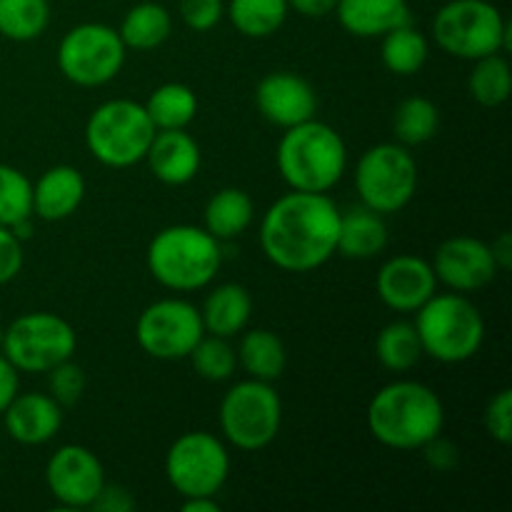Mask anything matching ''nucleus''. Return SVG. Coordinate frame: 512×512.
Wrapping results in <instances>:
<instances>
[{"instance_id": "f257e3e1", "label": "nucleus", "mask_w": 512, "mask_h": 512, "mask_svg": "<svg viewBox=\"0 0 512 512\" xmlns=\"http://www.w3.org/2000/svg\"><path fill=\"white\" fill-rule=\"evenodd\" d=\"M338 225L340 210L328 193L293 190L263 215L260 248L280 270L310 273L333 258Z\"/></svg>"}, {"instance_id": "f03ea898", "label": "nucleus", "mask_w": 512, "mask_h": 512, "mask_svg": "<svg viewBox=\"0 0 512 512\" xmlns=\"http://www.w3.org/2000/svg\"><path fill=\"white\" fill-rule=\"evenodd\" d=\"M445 408L438 393L418 380H393L368 405V430L393 450H420L443 433Z\"/></svg>"}, {"instance_id": "7ed1b4c3", "label": "nucleus", "mask_w": 512, "mask_h": 512, "mask_svg": "<svg viewBox=\"0 0 512 512\" xmlns=\"http://www.w3.org/2000/svg\"><path fill=\"white\" fill-rule=\"evenodd\" d=\"M275 163L290 190L328 193L345 175L348 150L338 130L310 118L293 128H285Z\"/></svg>"}, {"instance_id": "20e7f679", "label": "nucleus", "mask_w": 512, "mask_h": 512, "mask_svg": "<svg viewBox=\"0 0 512 512\" xmlns=\"http://www.w3.org/2000/svg\"><path fill=\"white\" fill-rule=\"evenodd\" d=\"M220 263V240L198 225H170L148 245L150 275L175 293L208 288L218 275Z\"/></svg>"}, {"instance_id": "39448f33", "label": "nucleus", "mask_w": 512, "mask_h": 512, "mask_svg": "<svg viewBox=\"0 0 512 512\" xmlns=\"http://www.w3.org/2000/svg\"><path fill=\"white\" fill-rule=\"evenodd\" d=\"M413 325L423 355H430L438 363H465L483 348L485 320L478 305L465 298V293H435L415 310Z\"/></svg>"}, {"instance_id": "423d86ee", "label": "nucleus", "mask_w": 512, "mask_h": 512, "mask_svg": "<svg viewBox=\"0 0 512 512\" xmlns=\"http://www.w3.org/2000/svg\"><path fill=\"white\" fill-rule=\"evenodd\" d=\"M433 38L455 58L478 60L510 50V25L488 0H450L435 13Z\"/></svg>"}, {"instance_id": "0eeeda50", "label": "nucleus", "mask_w": 512, "mask_h": 512, "mask_svg": "<svg viewBox=\"0 0 512 512\" xmlns=\"http://www.w3.org/2000/svg\"><path fill=\"white\" fill-rule=\"evenodd\" d=\"M153 138L155 125L145 105L125 98L98 105L85 125V145L108 168H130L145 160Z\"/></svg>"}, {"instance_id": "6e6552de", "label": "nucleus", "mask_w": 512, "mask_h": 512, "mask_svg": "<svg viewBox=\"0 0 512 512\" xmlns=\"http://www.w3.org/2000/svg\"><path fill=\"white\" fill-rule=\"evenodd\" d=\"M220 430L233 448L255 453L278 438L283 423V403L265 380L248 378L235 383L220 403Z\"/></svg>"}, {"instance_id": "1a4fd4ad", "label": "nucleus", "mask_w": 512, "mask_h": 512, "mask_svg": "<svg viewBox=\"0 0 512 512\" xmlns=\"http://www.w3.org/2000/svg\"><path fill=\"white\" fill-rule=\"evenodd\" d=\"M355 190L365 208L380 215L403 210L418 190V163L400 143L365 150L355 165Z\"/></svg>"}, {"instance_id": "9d476101", "label": "nucleus", "mask_w": 512, "mask_h": 512, "mask_svg": "<svg viewBox=\"0 0 512 512\" xmlns=\"http://www.w3.org/2000/svg\"><path fill=\"white\" fill-rule=\"evenodd\" d=\"M78 335L73 325L53 313H28L3 330V355L18 373H48L63 360L73 358Z\"/></svg>"}, {"instance_id": "9b49d317", "label": "nucleus", "mask_w": 512, "mask_h": 512, "mask_svg": "<svg viewBox=\"0 0 512 512\" xmlns=\"http://www.w3.org/2000/svg\"><path fill=\"white\" fill-rule=\"evenodd\" d=\"M125 45L118 30L103 23H83L63 35L58 45V68L80 88L110 83L125 63Z\"/></svg>"}, {"instance_id": "f8f14e48", "label": "nucleus", "mask_w": 512, "mask_h": 512, "mask_svg": "<svg viewBox=\"0 0 512 512\" xmlns=\"http://www.w3.org/2000/svg\"><path fill=\"white\" fill-rule=\"evenodd\" d=\"M165 475L183 500L218 495L230 475L228 448L205 430L180 435L165 455Z\"/></svg>"}, {"instance_id": "ddd939ff", "label": "nucleus", "mask_w": 512, "mask_h": 512, "mask_svg": "<svg viewBox=\"0 0 512 512\" xmlns=\"http://www.w3.org/2000/svg\"><path fill=\"white\" fill-rule=\"evenodd\" d=\"M205 335L200 310L180 298L148 305L135 323V340L155 360H183Z\"/></svg>"}, {"instance_id": "4468645a", "label": "nucleus", "mask_w": 512, "mask_h": 512, "mask_svg": "<svg viewBox=\"0 0 512 512\" xmlns=\"http://www.w3.org/2000/svg\"><path fill=\"white\" fill-rule=\"evenodd\" d=\"M45 483L63 508H90L105 485V470L93 450L63 445L50 455Z\"/></svg>"}, {"instance_id": "2eb2a0df", "label": "nucleus", "mask_w": 512, "mask_h": 512, "mask_svg": "<svg viewBox=\"0 0 512 512\" xmlns=\"http://www.w3.org/2000/svg\"><path fill=\"white\" fill-rule=\"evenodd\" d=\"M430 265L438 283H445L453 293L483 290L500 273L493 248L473 235H455L440 243Z\"/></svg>"}, {"instance_id": "dca6fc26", "label": "nucleus", "mask_w": 512, "mask_h": 512, "mask_svg": "<svg viewBox=\"0 0 512 512\" xmlns=\"http://www.w3.org/2000/svg\"><path fill=\"white\" fill-rule=\"evenodd\" d=\"M380 300L395 313H415L438 293L433 265L420 255H393L375 278Z\"/></svg>"}, {"instance_id": "f3484780", "label": "nucleus", "mask_w": 512, "mask_h": 512, "mask_svg": "<svg viewBox=\"0 0 512 512\" xmlns=\"http://www.w3.org/2000/svg\"><path fill=\"white\" fill-rule=\"evenodd\" d=\"M255 105H258L260 115H263L268 123L285 130L315 118L318 95H315L313 85L305 78L278 70V73L265 75L258 83V90H255Z\"/></svg>"}, {"instance_id": "a211bd4d", "label": "nucleus", "mask_w": 512, "mask_h": 512, "mask_svg": "<svg viewBox=\"0 0 512 512\" xmlns=\"http://www.w3.org/2000/svg\"><path fill=\"white\" fill-rule=\"evenodd\" d=\"M3 420L15 443L43 445L63 428V408L45 393H18L3 410Z\"/></svg>"}, {"instance_id": "6ab92c4d", "label": "nucleus", "mask_w": 512, "mask_h": 512, "mask_svg": "<svg viewBox=\"0 0 512 512\" xmlns=\"http://www.w3.org/2000/svg\"><path fill=\"white\" fill-rule=\"evenodd\" d=\"M155 178L165 185H185L198 175L203 155L200 145L185 128L155 130V138L145 153Z\"/></svg>"}, {"instance_id": "aec40b11", "label": "nucleus", "mask_w": 512, "mask_h": 512, "mask_svg": "<svg viewBox=\"0 0 512 512\" xmlns=\"http://www.w3.org/2000/svg\"><path fill=\"white\" fill-rule=\"evenodd\" d=\"M85 198V178L73 165L45 170L33 185V215L58 223L70 218Z\"/></svg>"}, {"instance_id": "412c9836", "label": "nucleus", "mask_w": 512, "mask_h": 512, "mask_svg": "<svg viewBox=\"0 0 512 512\" xmlns=\"http://www.w3.org/2000/svg\"><path fill=\"white\" fill-rule=\"evenodd\" d=\"M335 15L355 38H383L410 23V5L408 0H338Z\"/></svg>"}, {"instance_id": "4be33fe9", "label": "nucleus", "mask_w": 512, "mask_h": 512, "mask_svg": "<svg viewBox=\"0 0 512 512\" xmlns=\"http://www.w3.org/2000/svg\"><path fill=\"white\" fill-rule=\"evenodd\" d=\"M388 248V225L375 210L360 208L340 213L335 253L353 260H370Z\"/></svg>"}, {"instance_id": "5701e85b", "label": "nucleus", "mask_w": 512, "mask_h": 512, "mask_svg": "<svg viewBox=\"0 0 512 512\" xmlns=\"http://www.w3.org/2000/svg\"><path fill=\"white\" fill-rule=\"evenodd\" d=\"M253 315V298L248 290L238 283H225L213 288L205 298L200 318H203L205 333L218 338H235L243 333Z\"/></svg>"}, {"instance_id": "b1692460", "label": "nucleus", "mask_w": 512, "mask_h": 512, "mask_svg": "<svg viewBox=\"0 0 512 512\" xmlns=\"http://www.w3.org/2000/svg\"><path fill=\"white\" fill-rule=\"evenodd\" d=\"M243 340L238 345V363L243 365L245 373L255 380L275 383L285 373L288 365V353H285L283 340L275 333L263 328L243 330Z\"/></svg>"}, {"instance_id": "393cba45", "label": "nucleus", "mask_w": 512, "mask_h": 512, "mask_svg": "<svg viewBox=\"0 0 512 512\" xmlns=\"http://www.w3.org/2000/svg\"><path fill=\"white\" fill-rule=\"evenodd\" d=\"M170 33H173V18H170L168 8L153 3V0L133 5L118 28L125 48L133 50L160 48L170 38Z\"/></svg>"}, {"instance_id": "a878e982", "label": "nucleus", "mask_w": 512, "mask_h": 512, "mask_svg": "<svg viewBox=\"0 0 512 512\" xmlns=\"http://www.w3.org/2000/svg\"><path fill=\"white\" fill-rule=\"evenodd\" d=\"M253 200L240 188H223L205 205V230L213 238L233 240L248 230L253 223Z\"/></svg>"}, {"instance_id": "bb28decb", "label": "nucleus", "mask_w": 512, "mask_h": 512, "mask_svg": "<svg viewBox=\"0 0 512 512\" xmlns=\"http://www.w3.org/2000/svg\"><path fill=\"white\" fill-rule=\"evenodd\" d=\"M143 105L148 118L153 120L155 130L188 128L198 113V98H195L193 88L183 83L160 85Z\"/></svg>"}, {"instance_id": "cd10ccee", "label": "nucleus", "mask_w": 512, "mask_h": 512, "mask_svg": "<svg viewBox=\"0 0 512 512\" xmlns=\"http://www.w3.org/2000/svg\"><path fill=\"white\" fill-rule=\"evenodd\" d=\"M430 43L418 28L410 23L393 28L390 33L383 35V45H380V58L383 65L395 75H415L423 70L428 63Z\"/></svg>"}, {"instance_id": "c85d7f7f", "label": "nucleus", "mask_w": 512, "mask_h": 512, "mask_svg": "<svg viewBox=\"0 0 512 512\" xmlns=\"http://www.w3.org/2000/svg\"><path fill=\"white\" fill-rule=\"evenodd\" d=\"M375 355L378 363L390 373H408L423 358V345H420L418 330L408 320H395L388 323L375 338Z\"/></svg>"}, {"instance_id": "c756f323", "label": "nucleus", "mask_w": 512, "mask_h": 512, "mask_svg": "<svg viewBox=\"0 0 512 512\" xmlns=\"http://www.w3.org/2000/svg\"><path fill=\"white\" fill-rule=\"evenodd\" d=\"M288 0H230L228 18L245 38H270L288 18Z\"/></svg>"}, {"instance_id": "7c9ffc66", "label": "nucleus", "mask_w": 512, "mask_h": 512, "mask_svg": "<svg viewBox=\"0 0 512 512\" xmlns=\"http://www.w3.org/2000/svg\"><path fill=\"white\" fill-rule=\"evenodd\" d=\"M438 128V108H435L433 100L420 98V95L405 98L393 113V133L398 138V143L405 145V148H415V145H423L428 140H433Z\"/></svg>"}, {"instance_id": "2f4dec72", "label": "nucleus", "mask_w": 512, "mask_h": 512, "mask_svg": "<svg viewBox=\"0 0 512 512\" xmlns=\"http://www.w3.org/2000/svg\"><path fill=\"white\" fill-rule=\"evenodd\" d=\"M50 23L48 0H0V35L15 43L40 38Z\"/></svg>"}, {"instance_id": "473e14b6", "label": "nucleus", "mask_w": 512, "mask_h": 512, "mask_svg": "<svg viewBox=\"0 0 512 512\" xmlns=\"http://www.w3.org/2000/svg\"><path fill=\"white\" fill-rule=\"evenodd\" d=\"M473 73L468 78V90L485 108H498L510 98L512 73L510 63L503 53L485 55L473 60Z\"/></svg>"}, {"instance_id": "72a5a7b5", "label": "nucleus", "mask_w": 512, "mask_h": 512, "mask_svg": "<svg viewBox=\"0 0 512 512\" xmlns=\"http://www.w3.org/2000/svg\"><path fill=\"white\" fill-rule=\"evenodd\" d=\"M188 358L195 373L210 383H223V380L233 378L235 368H238V353L230 345V338H218L210 333H205L195 343Z\"/></svg>"}, {"instance_id": "f704fd0d", "label": "nucleus", "mask_w": 512, "mask_h": 512, "mask_svg": "<svg viewBox=\"0 0 512 512\" xmlns=\"http://www.w3.org/2000/svg\"><path fill=\"white\" fill-rule=\"evenodd\" d=\"M25 218H33V183L18 168L0 163V225L13 228Z\"/></svg>"}, {"instance_id": "c9c22d12", "label": "nucleus", "mask_w": 512, "mask_h": 512, "mask_svg": "<svg viewBox=\"0 0 512 512\" xmlns=\"http://www.w3.org/2000/svg\"><path fill=\"white\" fill-rule=\"evenodd\" d=\"M85 383H88L85 370L78 363H73V358L63 360L48 370V395L60 408L78 403L85 393Z\"/></svg>"}, {"instance_id": "e433bc0d", "label": "nucleus", "mask_w": 512, "mask_h": 512, "mask_svg": "<svg viewBox=\"0 0 512 512\" xmlns=\"http://www.w3.org/2000/svg\"><path fill=\"white\" fill-rule=\"evenodd\" d=\"M485 430L500 445H510L512 440V390L503 388L490 398L485 408Z\"/></svg>"}, {"instance_id": "4c0bfd02", "label": "nucleus", "mask_w": 512, "mask_h": 512, "mask_svg": "<svg viewBox=\"0 0 512 512\" xmlns=\"http://www.w3.org/2000/svg\"><path fill=\"white\" fill-rule=\"evenodd\" d=\"M180 18L188 28L205 33V30L215 28L225 13L223 0H180L178 3Z\"/></svg>"}, {"instance_id": "58836bf2", "label": "nucleus", "mask_w": 512, "mask_h": 512, "mask_svg": "<svg viewBox=\"0 0 512 512\" xmlns=\"http://www.w3.org/2000/svg\"><path fill=\"white\" fill-rule=\"evenodd\" d=\"M23 268V243L13 235V230L0 225V285L18 278Z\"/></svg>"}, {"instance_id": "ea45409f", "label": "nucleus", "mask_w": 512, "mask_h": 512, "mask_svg": "<svg viewBox=\"0 0 512 512\" xmlns=\"http://www.w3.org/2000/svg\"><path fill=\"white\" fill-rule=\"evenodd\" d=\"M90 508L103 512H130L135 510V498L123 488V485L105 483Z\"/></svg>"}, {"instance_id": "a19ab883", "label": "nucleus", "mask_w": 512, "mask_h": 512, "mask_svg": "<svg viewBox=\"0 0 512 512\" xmlns=\"http://www.w3.org/2000/svg\"><path fill=\"white\" fill-rule=\"evenodd\" d=\"M425 453V460H428V465L430 468H435V470H450V468H455V465H458V448H455L453 443H448V440H443L438 435V438H433L430 440L428 445H423V448H420Z\"/></svg>"}, {"instance_id": "79ce46f5", "label": "nucleus", "mask_w": 512, "mask_h": 512, "mask_svg": "<svg viewBox=\"0 0 512 512\" xmlns=\"http://www.w3.org/2000/svg\"><path fill=\"white\" fill-rule=\"evenodd\" d=\"M18 390H20L18 368H15L5 355H0V415H3V410L13 403Z\"/></svg>"}, {"instance_id": "37998d69", "label": "nucleus", "mask_w": 512, "mask_h": 512, "mask_svg": "<svg viewBox=\"0 0 512 512\" xmlns=\"http://www.w3.org/2000/svg\"><path fill=\"white\" fill-rule=\"evenodd\" d=\"M338 0H288V8L303 18H325V15L335 13Z\"/></svg>"}, {"instance_id": "c03bdc74", "label": "nucleus", "mask_w": 512, "mask_h": 512, "mask_svg": "<svg viewBox=\"0 0 512 512\" xmlns=\"http://www.w3.org/2000/svg\"><path fill=\"white\" fill-rule=\"evenodd\" d=\"M490 248H493L495 260H498V268L500 270H508L510 265H512V238H510V233L500 235V238L495 240V243L490 245Z\"/></svg>"}, {"instance_id": "a18cd8bd", "label": "nucleus", "mask_w": 512, "mask_h": 512, "mask_svg": "<svg viewBox=\"0 0 512 512\" xmlns=\"http://www.w3.org/2000/svg\"><path fill=\"white\" fill-rule=\"evenodd\" d=\"M185 512H220V505L215 503V495H200V498H185Z\"/></svg>"}, {"instance_id": "49530a36", "label": "nucleus", "mask_w": 512, "mask_h": 512, "mask_svg": "<svg viewBox=\"0 0 512 512\" xmlns=\"http://www.w3.org/2000/svg\"><path fill=\"white\" fill-rule=\"evenodd\" d=\"M0 343H3V325H0Z\"/></svg>"}]
</instances>
